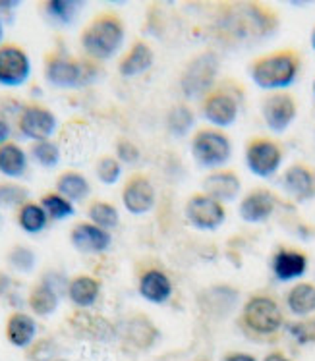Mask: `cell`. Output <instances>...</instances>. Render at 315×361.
Returning a JSON list of instances; mask_svg holds the SVG:
<instances>
[{"label": "cell", "mask_w": 315, "mask_h": 361, "mask_svg": "<svg viewBox=\"0 0 315 361\" xmlns=\"http://www.w3.org/2000/svg\"><path fill=\"white\" fill-rule=\"evenodd\" d=\"M279 27V14L267 4L246 2L220 8L219 31L228 43L269 37Z\"/></svg>", "instance_id": "1"}, {"label": "cell", "mask_w": 315, "mask_h": 361, "mask_svg": "<svg viewBox=\"0 0 315 361\" xmlns=\"http://www.w3.org/2000/svg\"><path fill=\"white\" fill-rule=\"evenodd\" d=\"M248 72L249 80L267 93L288 91L302 72V54L290 47L265 52L249 62Z\"/></svg>", "instance_id": "2"}, {"label": "cell", "mask_w": 315, "mask_h": 361, "mask_svg": "<svg viewBox=\"0 0 315 361\" xmlns=\"http://www.w3.org/2000/svg\"><path fill=\"white\" fill-rule=\"evenodd\" d=\"M124 37L126 25L122 18L112 10H103L83 25L80 33V47L85 59L99 64L117 56L124 44Z\"/></svg>", "instance_id": "3"}, {"label": "cell", "mask_w": 315, "mask_h": 361, "mask_svg": "<svg viewBox=\"0 0 315 361\" xmlns=\"http://www.w3.org/2000/svg\"><path fill=\"white\" fill-rule=\"evenodd\" d=\"M238 324L248 338L257 342H273L286 329L285 311L277 302V298L267 292H256L244 302Z\"/></svg>", "instance_id": "4"}, {"label": "cell", "mask_w": 315, "mask_h": 361, "mask_svg": "<svg viewBox=\"0 0 315 361\" xmlns=\"http://www.w3.org/2000/svg\"><path fill=\"white\" fill-rule=\"evenodd\" d=\"M99 64L89 59L73 56L62 49H52L44 54L43 75L49 85L59 89H78L95 81Z\"/></svg>", "instance_id": "5"}, {"label": "cell", "mask_w": 315, "mask_h": 361, "mask_svg": "<svg viewBox=\"0 0 315 361\" xmlns=\"http://www.w3.org/2000/svg\"><path fill=\"white\" fill-rule=\"evenodd\" d=\"M244 101V89L236 81L228 80L217 83L215 87L199 101V111L203 118L219 130H227L236 124L240 116Z\"/></svg>", "instance_id": "6"}, {"label": "cell", "mask_w": 315, "mask_h": 361, "mask_svg": "<svg viewBox=\"0 0 315 361\" xmlns=\"http://www.w3.org/2000/svg\"><path fill=\"white\" fill-rule=\"evenodd\" d=\"M220 59L215 51H201L184 66L180 91L188 101H201L217 85Z\"/></svg>", "instance_id": "7"}, {"label": "cell", "mask_w": 315, "mask_h": 361, "mask_svg": "<svg viewBox=\"0 0 315 361\" xmlns=\"http://www.w3.org/2000/svg\"><path fill=\"white\" fill-rule=\"evenodd\" d=\"M190 151L194 161L198 162L201 169H225V164L232 159V140L228 137L225 130L203 126V128H198L191 135Z\"/></svg>", "instance_id": "8"}, {"label": "cell", "mask_w": 315, "mask_h": 361, "mask_svg": "<svg viewBox=\"0 0 315 361\" xmlns=\"http://www.w3.org/2000/svg\"><path fill=\"white\" fill-rule=\"evenodd\" d=\"M244 161L248 170L257 178H273L283 166L285 147L279 140L269 135H254L246 141Z\"/></svg>", "instance_id": "9"}, {"label": "cell", "mask_w": 315, "mask_h": 361, "mask_svg": "<svg viewBox=\"0 0 315 361\" xmlns=\"http://www.w3.org/2000/svg\"><path fill=\"white\" fill-rule=\"evenodd\" d=\"M16 124L20 133L30 141L52 140V135L59 130L57 114L47 104L37 103V101H28L22 104Z\"/></svg>", "instance_id": "10"}, {"label": "cell", "mask_w": 315, "mask_h": 361, "mask_svg": "<svg viewBox=\"0 0 315 361\" xmlns=\"http://www.w3.org/2000/svg\"><path fill=\"white\" fill-rule=\"evenodd\" d=\"M184 216L191 228L199 232H213L220 228L227 221V209L222 203L209 197L207 193H191L186 205H184Z\"/></svg>", "instance_id": "11"}, {"label": "cell", "mask_w": 315, "mask_h": 361, "mask_svg": "<svg viewBox=\"0 0 315 361\" xmlns=\"http://www.w3.org/2000/svg\"><path fill=\"white\" fill-rule=\"evenodd\" d=\"M298 116V101L290 91H271L261 99V118L273 133H285Z\"/></svg>", "instance_id": "12"}, {"label": "cell", "mask_w": 315, "mask_h": 361, "mask_svg": "<svg viewBox=\"0 0 315 361\" xmlns=\"http://www.w3.org/2000/svg\"><path fill=\"white\" fill-rule=\"evenodd\" d=\"M120 201L126 211L133 216L151 213L157 203V190H155L153 180L143 172H132L122 185Z\"/></svg>", "instance_id": "13"}, {"label": "cell", "mask_w": 315, "mask_h": 361, "mask_svg": "<svg viewBox=\"0 0 315 361\" xmlns=\"http://www.w3.org/2000/svg\"><path fill=\"white\" fill-rule=\"evenodd\" d=\"M31 75V59L28 51L18 43L0 44V85L22 87Z\"/></svg>", "instance_id": "14"}, {"label": "cell", "mask_w": 315, "mask_h": 361, "mask_svg": "<svg viewBox=\"0 0 315 361\" xmlns=\"http://www.w3.org/2000/svg\"><path fill=\"white\" fill-rule=\"evenodd\" d=\"M280 188L294 203L315 200V166L309 162L294 161L280 174Z\"/></svg>", "instance_id": "15"}, {"label": "cell", "mask_w": 315, "mask_h": 361, "mask_svg": "<svg viewBox=\"0 0 315 361\" xmlns=\"http://www.w3.org/2000/svg\"><path fill=\"white\" fill-rule=\"evenodd\" d=\"M280 201L277 193L265 185H257L244 193V197L238 203V214L248 224H263L277 213Z\"/></svg>", "instance_id": "16"}, {"label": "cell", "mask_w": 315, "mask_h": 361, "mask_svg": "<svg viewBox=\"0 0 315 361\" xmlns=\"http://www.w3.org/2000/svg\"><path fill=\"white\" fill-rule=\"evenodd\" d=\"M271 273L279 282H296L306 276L309 269L308 253L298 247L280 245L271 255Z\"/></svg>", "instance_id": "17"}, {"label": "cell", "mask_w": 315, "mask_h": 361, "mask_svg": "<svg viewBox=\"0 0 315 361\" xmlns=\"http://www.w3.org/2000/svg\"><path fill=\"white\" fill-rule=\"evenodd\" d=\"M70 243L78 253L101 255L112 245V234L89 221H78L70 228Z\"/></svg>", "instance_id": "18"}, {"label": "cell", "mask_w": 315, "mask_h": 361, "mask_svg": "<svg viewBox=\"0 0 315 361\" xmlns=\"http://www.w3.org/2000/svg\"><path fill=\"white\" fill-rule=\"evenodd\" d=\"M201 188H203L201 192L225 205L238 200L242 192V178L232 169H217L203 178Z\"/></svg>", "instance_id": "19"}, {"label": "cell", "mask_w": 315, "mask_h": 361, "mask_svg": "<svg viewBox=\"0 0 315 361\" xmlns=\"http://www.w3.org/2000/svg\"><path fill=\"white\" fill-rule=\"evenodd\" d=\"M62 294L66 292L52 282V273L44 274L43 279L31 284L28 292V307L37 317H51L52 313L59 310Z\"/></svg>", "instance_id": "20"}, {"label": "cell", "mask_w": 315, "mask_h": 361, "mask_svg": "<svg viewBox=\"0 0 315 361\" xmlns=\"http://www.w3.org/2000/svg\"><path fill=\"white\" fill-rule=\"evenodd\" d=\"M172 292L174 286L170 276L157 267H149L138 276V294L153 305H162L169 302Z\"/></svg>", "instance_id": "21"}, {"label": "cell", "mask_w": 315, "mask_h": 361, "mask_svg": "<svg viewBox=\"0 0 315 361\" xmlns=\"http://www.w3.org/2000/svg\"><path fill=\"white\" fill-rule=\"evenodd\" d=\"M155 62L153 47L143 41V39H136L128 51L118 59L117 70L122 78H138V75L145 74L151 70Z\"/></svg>", "instance_id": "22"}, {"label": "cell", "mask_w": 315, "mask_h": 361, "mask_svg": "<svg viewBox=\"0 0 315 361\" xmlns=\"http://www.w3.org/2000/svg\"><path fill=\"white\" fill-rule=\"evenodd\" d=\"M101 290H103V284L93 274L80 273L68 279L66 295L78 310H91L99 300Z\"/></svg>", "instance_id": "23"}, {"label": "cell", "mask_w": 315, "mask_h": 361, "mask_svg": "<svg viewBox=\"0 0 315 361\" xmlns=\"http://www.w3.org/2000/svg\"><path fill=\"white\" fill-rule=\"evenodd\" d=\"M4 334L14 348L28 350L35 342L37 321L25 311H12L4 324Z\"/></svg>", "instance_id": "24"}, {"label": "cell", "mask_w": 315, "mask_h": 361, "mask_svg": "<svg viewBox=\"0 0 315 361\" xmlns=\"http://www.w3.org/2000/svg\"><path fill=\"white\" fill-rule=\"evenodd\" d=\"M70 324L76 331V334H80L81 338L89 340H101V342H109L114 336V329L112 324L105 317L93 315L88 310H80L73 313L70 317Z\"/></svg>", "instance_id": "25"}, {"label": "cell", "mask_w": 315, "mask_h": 361, "mask_svg": "<svg viewBox=\"0 0 315 361\" xmlns=\"http://www.w3.org/2000/svg\"><path fill=\"white\" fill-rule=\"evenodd\" d=\"M286 310L296 319L315 315V284L308 281L294 282L285 294Z\"/></svg>", "instance_id": "26"}, {"label": "cell", "mask_w": 315, "mask_h": 361, "mask_svg": "<svg viewBox=\"0 0 315 361\" xmlns=\"http://www.w3.org/2000/svg\"><path fill=\"white\" fill-rule=\"evenodd\" d=\"M54 192L72 203H81L91 195V184L80 170H62L54 180Z\"/></svg>", "instance_id": "27"}, {"label": "cell", "mask_w": 315, "mask_h": 361, "mask_svg": "<svg viewBox=\"0 0 315 361\" xmlns=\"http://www.w3.org/2000/svg\"><path fill=\"white\" fill-rule=\"evenodd\" d=\"M126 340L133 344L136 348L147 350L155 344V340L159 338V331L155 329L151 319L143 313H136L132 317H128L124 324Z\"/></svg>", "instance_id": "28"}, {"label": "cell", "mask_w": 315, "mask_h": 361, "mask_svg": "<svg viewBox=\"0 0 315 361\" xmlns=\"http://www.w3.org/2000/svg\"><path fill=\"white\" fill-rule=\"evenodd\" d=\"M28 162H30V155L16 141L10 140L0 145V174L2 176L10 180L22 178L28 170Z\"/></svg>", "instance_id": "29"}, {"label": "cell", "mask_w": 315, "mask_h": 361, "mask_svg": "<svg viewBox=\"0 0 315 361\" xmlns=\"http://www.w3.org/2000/svg\"><path fill=\"white\" fill-rule=\"evenodd\" d=\"M16 224L20 226L22 232L35 236L49 226V216H47L39 201L28 200L16 209Z\"/></svg>", "instance_id": "30"}, {"label": "cell", "mask_w": 315, "mask_h": 361, "mask_svg": "<svg viewBox=\"0 0 315 361\" xmlns=\"http://www.w3.org/2000/svg\"><path fill=\"white\" fill-rule=\"evenodd\" d=\"M165 124L172 137H186L196 128V112L188 103H174L167 111Z\"/></svg>", "instance_id": "31"}, {"label": "cell", "mask_w": 315, "mask_h": 361, "mask_svg": "<svg viewBox=\"0 0 315 361\" xmlns=\"http://www.w3.org/2000/svg\"><path fill=\"white\" fill-rule=\"evenodd\" d=\"M88 221L97 224L99 228L112 232L120 224V213L114 203L107 200H93L88 205Z\"/></svg>", "instance_id": "32"}, {"label": "cell", "mask_w": 315, "mask_h": 361, "mask_svg": "<svg viewBox=\"0 0 315 361\" xmlns=\"http://www.w3.org/2000/svg\"><path fill=\"white\" fill-rule=\"evenodd\" d=\"M41 10L51 22L59 23V25H70L76 20V16L80 14L81 2L78 0H47L43 2Z\"/></svg>", "instance_id": "33"}, {"label": "cell", "mask_w": 315, "mask_h": 361, "mask_svg": "<svg viewBox=\"0 0 315 361\" xmlns=\"http://www.w3.org/2000/svg\"><path fill=\"white\" fill-rule=\"evenodd\" d=\"M39 203H41V207L44 209L49 221L62 222L68 221V219H72L73 214H76V207H73L72 201H68L66 197H62V195L54 192V190L43 193Z\"/></svg>", "instance_id": "34"}, {"label": "cell", "mask_w": 315, "mask_h": 361, "mask_svg": "<svg viewBox=\"0 0 315 361\" xmlns=\"http://www.w3.org/2000/svg\"><path fill=\"white\" fill-rule=\"evenodd\" d=\"M30 157L43 169H54L60 162V159H62V153H60V147L57 141L41 140L31 141Z\"/></svg>", "instance_id": "35"}, {"label": "cell", "mask_w": 315, "mask_h": 361, "mask_svg": "<svg viewBox=\"0 0 315 361\" xmlns=\"http://www.w3.org/2000/svg\"><path fill=\"white\" fill-rule=\"evenodd\" d=\"M6 263L10 269H14L16 273L28 274L37 267V253L30 245L16 243L6 253Z\"/></svg>", "instance_id": "36"}, {"label": "cell", "mask_w": 315, "mask_h": 361, "mask_svg": "<svg viewBox=\"0 0 315 361\" xmlns=\"http://www.w3.org/2000/svg\"><path fill=\"white\" fill-rule=\"evenodd\" d=\"M95 176L105 185L118 184L122 178V162L114 155H101L95 162Z\"/></svg>", "instance_id": "37"}, {"label": "cell", "mask_w": 315, "mask_h": 361, "mask_svg": "<svg viewBox=\"0 0 315 361\" xmlns=\"http://www.w3.org/2000/svg\"><path fill=\"white\" fill-rule=\"evenodd\" d=\"M290 338L300 344V346H309V344H315V315H309V317L296 319L292 323L286 324L285 329Z\"/></svg>", "instance_id": "38"}, {"label": "cell", "mask_w": 315, "mask_h": 361, "mask_svg": "<svg viewBox=\"0 0 315 361\" xmlns=\"http://www.w3.org/2000/svg\"><path fill=\"white\" fill-rule=\"evenodd\" d=\"M114 157H117L122 164H136V162H140L141 151L132 140H128V137H118L117 143H114Z\"/></svg>", "instance_id": "39"}, {"label": "cell", "mask_w": 315, "mask_h": 361, "mask_svg": "<svg viewBox=\"0 0 315 361\" xmlns=\"http://www.w3.org/2000/svg\"><path fill=\"white\" fill-rule=\"evenodd\" d=\"M28 201V190L16 184H0V205L2 207H18Z\"/></svg>", "instance_id": "40"}, {"label": "cell", "mask_w": 315, "mask_h": 361, "mask_svg": "<svg viewBox=\"0 0 315 361\" xmlns=\"http://www.w3.org/2000/svg\"><path fill=\"white\" fill-rule=\"evenodd\" d=\"M14 294V279L4 271H0V298Z\"/></svg>", "instance_id": "41"}, {"label": "cell", "mask_w": 315, "mask_h": 361, "mask_svg": "<svg viewBox=\"0 0 315 361\" xmlns=\"http://www.w3.org/2000/svg\"><path fill=\"white\" fill-rule=\"evenodd\" d=\"M222 361H257V357L248 352H227L222 355Z\"/></svg>", "instance_id": "42"}, {"label": "cell", "mask_w": 315, "mask_h": 361, "mask_svg": "<svg viewBox=\"0 0 315 361\" xmlns=\"http://www.w3.org/2000/svg\"><path fill=\"white\" fill-rule=\"evenodd\" d=\"M261 361H294V360L288 354H285L283 350H271L269 354L263 355V360Z\"/></svg>", "instance_id": "43"}, {"label": "cell", "mask_w": 315, "mask_h": 361, "mask_svg": "<svg viewBox=\"0 0 315 361\" xmlns=\"http://www.w3.org/2000/svg\"><path fill=\"white\" fill-rule=\"evenodd\" d=\"M6 141H10V126H8V122L0 118V145L6 143Z\"/></svg>", "instance_id": "44"}, {"label": "cell", "mask_w": 315, "mask_h": 361, "mask_svg": "<svg viewBox=\"0 0 315 361\" xmlns=\"http://www.w3.org/2000/svg\"><path fill=\"white\" fill-rule=\"evenodd\" d=\"M18 6H20L18 0H0V14L2 12H10V10H14Z\"/></svg>", "instance_id": "45"}, {"label": "cell", "mask_w": 315, "mask_h": 361, "mask_svg": "<svg viewBox=\"0 0 315 361\" xmlns=\"http://www.w3.org/2000/svg\"><path fill=\"white\" fill-rule=\"evenodd\" d=\"M309 44H311V49H314L315 52V25L314 30H311V33H309Z\"/></svg>", "instance_id": "46"}, {"label": "cell", "mask_w": 315, "mask_h": 361, "mask_svg": "<svg viewBox=\"0 0 315 361\" xmlns=\"http://www.w3.org/2000/svg\"><path fill=\"white\" fill-rule=\"evenodd\" d=\"M2 35H4V25H2V20H0V44H2Z\"/></svg>", "instance_id": "47"}, {"label": "cell", "mask_w": 315, "mask_h": 361, "mask_svg": "<svg viewBox=\"0 0 315 361\" xmlns=\"http://www.w3.org/2000/svg\"><path fill=\"white\" fill-rule=\"evenodd\" d=\"M311 93H314V99H315V78H314V83H311Z\"/></svg>", "instance_id": "48"}, {"label": "cell", "mask_w": 315, "mask_h": 361, "mask_svg": "<svg viewBox=\"0 0 315 361\" xmlns=\"http://www.w3.org/2000/svg\"><path fill=\"white\" fill-rule=\"evenodd\" d=\"M52 361H68V360H52Z\"/></svg>", "instance_id": "49"}, {"label": "cell", "mask_w": 315, "mask_h": 361, "mask_svg": "<svg viewBox=\"0 0 315 361\" xmlns=\"http://www.w3.org/2000/svg\"><path fill=\"white\" fill-rule=\"evenodd\" d=\"M0 209H2V205H0Z\"/></svg>", "instance_id": "50"}]
</instances>
